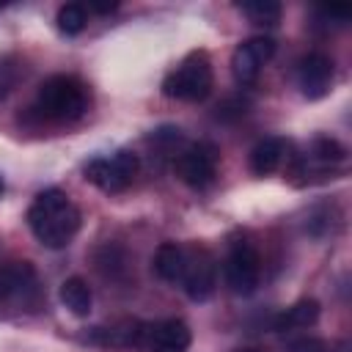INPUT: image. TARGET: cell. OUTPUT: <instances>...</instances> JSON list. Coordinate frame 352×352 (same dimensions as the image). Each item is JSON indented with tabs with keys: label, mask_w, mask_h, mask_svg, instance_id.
<instances>
[{
	"label": "cell",
	"mask_w": 352,
	"mask_h": 352,
	"mask_svg": "<svg viewBox=\"0 0 352 352\" xmlns=\"http://www.w3.org/2000/svg\"><path fill=\"white\" fill-rule=\"evenodd\" d=\"M0 192H3V179H0Z\"/></svg>",
	"instance_id": "603a6c76"
},
{
	"label": "cell",
	"mask_w": 352,
	"mask_h": 352,
	"mask_svg": "<svg viewBox=\"0 0 352 352\" xmlns=\"http://www.w3.org/2000/svg\"><path fill=\"white\" fill-rule=\"evenodd\" d=\"M179 283H182L184 294L192 302H206L214 294V286H217V261H214V256L201 245L187 248L184 270H182Z\"/></svg>",
	"instance_id": "52a82bcc"
},
{
	"label": "cell",
	"mask_w": 352,
	"mask_h": 352,
	"mask_svg": "<svg viewBox=\"0 0 352 352\" xmlns=\"http://www.w3.org/2000/svg\"><path fill=\"white\" fill-rule=\"evenodd\" d=\"M272 55H275V38H270V36H253V38L242 41L231 55V72H234L236 82H242V85L256 82L261 66Z\"/></svg>",
	"instance_id": "9c48e42d"
},
{
	"label": "cell",
	"mask_w": 352,
	"mask_h": 352,
	"mask_svg": "<svg viewBox=\"0 0 352 352\" xmlns=\"http://www.w3.org/2000/svg\"><path fill=\"white\" fill-rule=\"evenodd\" d=\"M212 85H214V74L209 55L204 50H192L173 72L165 74L162 94L179 102H204L212 94Z\"/></svg>",
	"instance_id": "3957f363"
},
{
	"label": "cell",
	"mask_w": 352,
	"mask_h": 352,
	"mask_svg": "<svg viewBox=\"0 0 352 352\" xmlns=\"http://www.w3.org/2000/svg\"><path fill=\"white\" fill-rule=\"evenodd\" d=\"M55 22H58V30H60V33L77 36V33H82V28L88 25V11H85L82 3H66V6L58 8Z\"/></svg>",
	"instance_id": "e0dca14e"
},
{
	"label": "cell",
	"mask_w": 352,
	"mask_h": 352,
	"mask_svg": "<svg viewBox=\"0 0 352 352\" xmlns=\"http://www.w3.org/2000/svg\"><path fill=\"white\" fill-rule=\"evenodd\" d=\"M60 302L74 314V316H88L91 314V305H94V294H91V286L80 278V275H72L60 283Z\"/></svg>",
	"instance_id": "9a60e30c"
},
{
	"label": "cell",
	"mask_w": 352,
	"mask_h": 352,
	"mask_svg": "<svg viewBox=\"0 0 352 352\" xmlns=\"http://www.w3.org/2000/svg\"><path fill=\"white\" fill-rule=\"evenodd\" d=\"M283 154H286V143L280 138H264L250 151V170L256 176H270L280 168Z\"/></svg>",
	"instance_id": "4fadbf2b"
},
{
	"label": "cell",
	"mask_w": 352,
	"mask_h": 352,
	"mask_svg": "<svg viewBox=\"0 0 352 352\" xmlns=\"http://www.w3.org/2000/svg\"><path fill=\"white\" fill-rule=\"evenodd\" d=\"M33 110L44 121L69 124L88 110V85L74 74H52L41 82Z\"/></svg>",
	"instance_id": "7a4b0ae2"
},
{
	"label": "cell",
	"mask_w": 352,
	"mask_h": 352,
	"mask_svg": "<svg viewBox=\"0 0 352 352\" xmlns=\"http://www.w3.org/2000/svg\"><path fill=\"white\" fill-rule=\"evenodd\" d=\"M96 264H99L102 272L110 270V275L116 278V275L124 272V267H126V256H124V250H121L118 245H104V248L96 253Z\"/></svg>",
	"instance_id": "ac0fdd59"
},
{
	"label": "cell",
	"mask_w": 352,
	"mask_h": 352,
	"mask_svg": "<svg viewBox=\"0 0 352 352\" xmlns=\"http://www.w3.org/2000/svg\"><path fill=\"white\" fill-rule=\"evenodd\" d=\"M319 319V302L314 297H305V300H297L294 305H289L286 311H280L275 319H272V330L275 333H292V330H305V327H314Z\"/></svg>",
	"instance_id": "7c38bea8"
},
{
	"label": "cell",
	"mask_w": 352,
	"mask_h": 352,
	"mask_svg": "<svg viewBox=\"0 0 352 352\" xmlns=\"http://www.w3.org/2000/svg\"><path fill=\"white\" fill-rule=\"evenodd\" d=\"M217 162H220V151L214 143L209 140H198V143H190L187 148L179 151L176 157V176L192 187V190H204L214 182L217 176Z\"/></svg>",
	"instance_id": "5b68a950"
},
{
	"label": "cell",
	"mask_w": 352,
	"mask_h": 352,
	"mask_svg": "<svg viewBox=\"0 0 352 352\" xmlns=\"http://www.w3.org/2000/svg\"><path fill=\"white\" fill-rule=\"evenodd\" d=\"M182 140H184V138H182V129H179V126H157V129L148 135V143L160 146L162 151H173Z\"/></svg>",
	"instance_id": "ffe728a7"
},
{
	"label": "cell",
	"mask_w": 352,
	"mask_h": 352,
	"mask_svg": "<svg viewBox=\"0 0 352 352\" xmlns=\"http://www.w3.org/2000/svg\"><path fill=\"white\" fill-rule=\"evenodd\" d=\"M192 344V330L184 319H165L148 330V352H187Z\"/></svg>",
	"instance_id": "8fae6325"
},
{
	"label": "cell",
	"mask_w": 352,
	"mask_h": 352,
	"mask_svg": "<svg viewBox=\"0 0 352 352\" xmlns=\"http://www.w3.org/2000/svg\"><path fill=\"white\" fill-rule=\"evenodd\" d=\"M258 278H261V258H258L256 245L248 242V239L231 242L228 256H226V283H228V289L239 297H248V294L256 292Z\"/></svg>",
	"instance_id": "8992f818"
},
{
	"label": "cell",
	"mask_w": 352,
	"mask_h": 352,
	"mask_svg": "<svg viewBox=\"0 0 352 352\" xmlns=\"http://www.w3.org/2000/svg\"><path fill=\"white\" fill-rule=\"evenodd\" d=\"M184 256H187V248H182L179 242H162L157 250H154V258H151V267L154 272L168 280V283H176L182 278V270H184Z\"/></svg>",
	"instance_id": "5bb4252c"
},
{
	"label": "cell",
	"mask_w": 352,
	"mask_h": 352,
	"mask_svg": "<svg viewBox=\"0 0 352 352\" xmlns=\"http://www.w3.org/2000/svg\"><path fill=\"white\" fill-rule=\"evenodd\" d=\"M239 11L258 28H275L280 22V3L275 0H248L239 3Z\"/></svg>",
	"instance_id": "2e32d148"
},
{
	"label": "cell",
	"mask_w": 352,
	"mask_h": 352,
	"mask_svg": "<svg viewBox=\"0 0 352 352\" xmlns=\"http://www.w3.org/2000/svg\"><path fill=\"white\" fill-rule=\"evenodd\" d=\"M118 6H121L118 0H110V3H96V0H91V3L85 6V11H94V14H113Z\"/></svg>",
	"instance_id": "7402d4cb"
},
{
	"label": "cell",
	"mask_w": 352,
	"mask_h": 352,
	"mask_svg": "<svg viewBox=\"0 0 352 352\" xmlns=\"http://www.w3.org/2000/svg\"><path fill=\"white\" fill-rule=\"evenodd\" d=\"M289 352H330L327 344L316 336H302V338H294L289 341Z\"/></svg>",
	"instance_id": "44dd1931"
},
{
	"label": "cell",
	"mask_w": 352,
	"mask_h": 352,
	"mask_svg": "<svg viewBox=\"0 0 352 352\" xmlns=\"http://www.w3.org/2000/svg\"><path fill=\"white\" fill-rule=\"evenodd\" d=\"M333 60L322 52H308L297 63V85L305 99H322L333 85Z\"/></svg>",
	"instance_id": "30bf717a"
},
{
	"label": "cell",
	"mask_w": 352,
	"mask_h": 352,
	"mask_svg": "<svg viewBox=\"0 0 352 352\" xmlns=\"http://www.w3.org/2000/svg\"><path fill=\"white\" fill-rule=\"evenodd\" d=\"M314 157L322 162H344L346 160V146L338 143L336 138H316L314 140Z\"/></svg>",
	"instance_id": "d6986e66"
},
{
	"label": "cell",
	"mask_w": 352,
	"mask_h": 352,
	"mask_svg": "<svg viewBox=\"0 0 352 352\" xmlns=\"http://www.w3.org/2000/svg\"><path fill=\"white\" fill-rule=\"evenodd\" d=\"M41 297L38 275L30 261H6L0 264V305H25L33 308Z\"/></svg>",
	"instance_id": "ba28073f"
},
{
	"label": "cell",
	"mask_w": 352,
	"mask_h": 352,
	"mask_svg": "<svg viewBox=\"0 0 352 352\" xmlns=\"http://www.w3.org/2000/svg\"><path fill=\"white\" fill-rule=\"evenodd\" d=\"M140 170V157L129 148H118L110 157H94L82 165V176L85 182H91L94 187H99L102 192H121L132 184V179Z\"/></svg>",
	"instance_id": "277c9868"
},
{
	"label": "cell",
	"mask_w": 352,
	"mask_h": 352,
	"mask_svg": "<svg viewBox=\"0 0 352 352\" xmlns=\"http://www.w3.org/2000/svg\"><path fill=\"white\" fill-rule=\"evenodd\" d=\"M80 223H82L80 209L58 187L41 190L33 198V204L28 206V226H30L33 236L50 250L66 248L74 239V234L80 231Z\"/></svg>",
	"instance_id": "6da1fadb"
}]
</instances>
